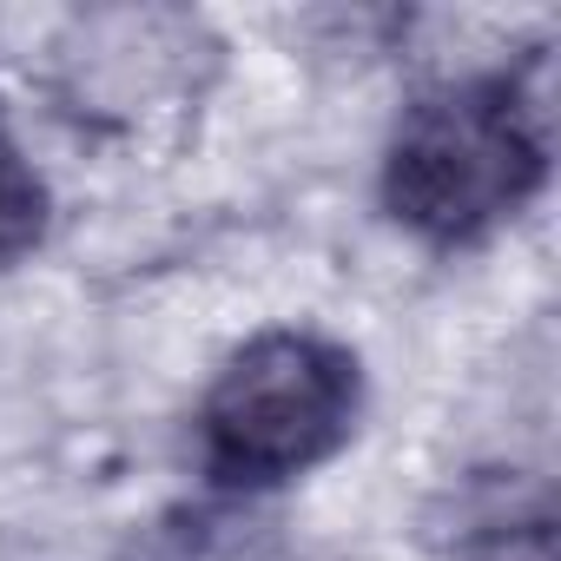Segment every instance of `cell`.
I'll use <instances>...</instances> for the list:
<instances>
[{
	"label": "cell",
	"instance_id": "277c9868",
	"mask_svg": "<svg viewBox=\"0 0 561 561\" xmlns=\"http://www.w3.org/2000/svg\"><path fill=\"white\" fill-rule=\"evenodd\" d=\"M47 231V185L27 165V152L0 133V264H14L41 244Z\"/></svg>",
	"mask_w": 561,
	"mask_h": 561
},
{
	"label": "cell",
	"instance_id": "3957f363",
	"mask_svg": "<svg viewBox=\"0 0 561 561\" xmlns=\"http://www.w3.org/2000/svg\"><path fill=\"white\" fill-rule=\"evenodd\" d=\"M73 73L80 113H152L192 80V54H205L198 21L185 14H93L60 47Z\"/></svg>",
	"mask_w": 561,
	"mask_h": 561
},
{
	"label": "cell",
	"instance_id": "7a4b0ae2",
	"mask_svg": "<svg viewBox=\"0 0 561 561\" xmlns=\"http://www.w3.org/2000/svg\"><path fill=\"white\" fill-rule=\"evenodd\" d=\"M357 403L364 377L344 344L311 331H264L218 370L198 410L205 469L231 489L291 482L344 449V436L357 430Z\"/></svg>",
	"mask_w": 561,
	"mask_h": 561
},
{
	"label": "cell",
	"instance_id": "5b68a950",
	"mask_svg": "<svg viewBox=\"0 0 561 561\" xmlns=\"http://www.w3.org/2000/svg\"><path fill=\"white\" fill-rule=\"evenodd\" d=\"M456 561H554V515H548V502H535V508H522V515L482 522V528L462 541Z\"/></svg>",
	"mask_w": 561,
	"mask_h": 561
},
{
	"label": "cell",
	"instance_id": "6da1fadb",
	"mask_svg": "<svg viewBox=\"0 0 561 561\" xmlns=\"http://www.w3.org/2000/svg\"><path fill=\"white\" fill-rule=\"evenodd\" d=\"M548 172L541 106L508 73L423 93L383 159V205L430 244H476L515 218Z\"/></svg>",
	"mask_w": 561,
	"mask_h": 561
}]
</instances>
